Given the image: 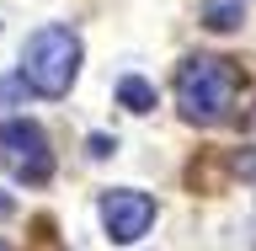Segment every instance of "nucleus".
Instances as JSON below:
<instances>
[{"label":"nucleus","mask_w":256,"mask_h":251,"mask_svg":"<svg viewBox=\"0 0 256 251\" xmlns=\"http://www.w3.org/2000/svg\"><path fill=\"white\" fill-rule=\"evenodd\" d=\"M118 102H123L128 112H150V107H155V86L139 80V75H123V80H118Z\"/></svg>","instance_id":"5"},{"label":"nucleus","mask_w":256,"mask_h":251,"mask_svg":"<svg viewBox=\"0 0 256 251\" xmlns=\"http://www.w3.org/2000/svg\"><path fill=\"white\" fill-rule=\"evenodd\" d=\"M102 224H107L112 240H139L150 224H155V198L139 187H112L102 192Z\"/></svg>","instance_id":"4"},{"label":"nucleus","mask_w":256,"mask_h":251,"mask_svg":"<svg viewBox=\"0 0 256 251\" xmlns=\"http://www.w3.org/2000/svg\"><path fill=\"white\" fill-rule=\"evenodd\" d=\"M16 75H22V86H27L32 96H48V102L70 96V86H75V75H80V38L70 27H59V22L38 27L27 43H22Z\"/></svg>","instance_id":"2"},{"label":"nucleus","mask_w":256,"mask_h":251,"mask_svg":"<svg viewBox=\"0 0 256 251\" xmlns=\"http://www.w3.org/2000/svg\"><path fill=\"white\" fill-rule=\"evenodd\" d=\"M203 16L214 32H230V27H240V0H214V6H203Z\"/></svg>","instance_id":"6"},{"label":"nucleus","mask_w":256,"mask_h":251,"mask_svg":"<svg viewBox=\"0 0 256 251\" xmlns=\"http://www.w3.org/2000/svg\"><path fill=\"white\" fill-rule=\"evenodd\" d=\"M0 171L27 182V187H43L54 176V150H48V134L32 118H6L0 123Z\"/></svg>","instance_id":"3"},{"label":"nucleus","mask_w":256,"mask_h":251,"mask_svg":"<svg viewBox=\"0 0 256 251\" xmlns=\"http://www.w3.org/2000/svg\"><path fill=\"white\" fill-rule=\"evenodd\" d=\"M235 96H240V70L230 59H219V54L182 59V70H176V107H182L187 123H198V128L224 123Z\"/></svg>","instance_id":"1"},{"label":"nucleus","mask_w":256,"mask_h":251,"mask_svg":"<svg viewBox=\"0 0 256 251\" xmlns=\"http://www.w3.org/2000/svg\"><path fill=\"white\" fill-rule=\"evenodd\" d=\"M0 251H11V246H6V240H0Z\"/></svg>","instance_id":"8"},{"label":"nucleus","mask_w":256,"mask_h":251,"mask_svg":"<svg viewBox=\"0 0 256 251\" xmlns=\"http://www.w3.org/2000/svg\"><path fill=\"white\" fill-rule=\"evenodd\" d=\"M11 214H16V203L6 198V192H0V219H11Z\"/></svg>","instance_id":"7"}]
</instances>
